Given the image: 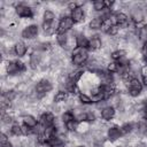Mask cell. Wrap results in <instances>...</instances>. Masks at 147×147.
Masks as SVG:
<instances>
[{
	"label": "cell",
	"mask_w": 147,
	"mask_h": 147,
	"mask_svg": "<svg viewBox=\"0 0 147 147\" xmlns=\"http://www.w3.org/2000/svg\"><path fill=\"white\" fill-rule=\"evenodd\" d=\"M76 44H77V47H79V48L88 49L90 38L84 32H77V34H76Z\"/></svg>",
	"instance_id": "5bb4252c"
},
{
	"label": "cell",
	"mask_w": 147,
	"mask_h": 147,
	"mask_svg": "<svg viewBox=\"0 0 147 147\" xmlns=\"http://www.w3.org/2000/svg\"><path fill=\"white\" fill-rule=\"evenodd\" d=\"M70 17L74 20L75 24L76 23H83L85 21V17H86V11L83 7H77L76 9L71 10Z\"/></svg>",
	"instance_id": "7c38bea8"
},
{
	"label": "cell",
	"mask_w": 147,
	"mask_h": 147,
	"mask_svg": "<svg viewBox=\"0 0 147 147\" xmlns=\"http://www.w3.org/2000/svg\"><path fill=\"white\" fill-rule=\"evenodd\" d=\"M126 54H127V52L124 51V49H115L114 52H111V54H110V59H111L113 61H116V62H117V61H119L121 59L127 56Z\"/></svg>",
	"instance_id": "44dd1931"
},
{
	"label": "cell",
	"mask_w": 147,
	"mask_h": 147,
	"mask_svg": "<svg viewBox=\"0 0 147 147\" xmlns=\"http://www.w3.org/2000/svg\"><path fill=\"white\" fill-rule=\"evenodd\" d=\"M55 39H56L57 46H60L61 48L64 49V47H65V46L68 45V42H69V33H56Z\"/></svg>",
	"instance_id": "ac0fdd59"
},
{
	"label": "cell",
	"mask_w": 147,
	"mask_h": 147,
	"mask_svg": "<svg viewBox=\"0 0 147 147\" xmlns=\"http://www.w3.org/2000/svg\"><path fill=\"white\" fill-rule=\"evenodd\" d=\"M42 56H44V53L39 51H32V53L29 56V67L31 70L33 71L39 70V67L42 61Z\"/></svg>",
	"instance_id": "52a82bcc"
},
{
	"label": "cell",
	"mask_w": 147,
	"mask_h": 147,
	"mask_svg": "<svg viewBox=\"0 0 147 147\" xmlns=\"http://www.w3.org/2000/svg\"><path fill=\"white\" fill-rule=\"evenodd\" d=\"M141 76H147V65H142V68H141Z\"/></svg>",
	"instance_id": "1f68e13d"
},
{
	"label": "cell",
	"mask_w": 147,
	"mask_h": 147,
	"mask_svg": "<svg viewBox=\"0 0 147 147\" xmlns=\"http://www.w3.org/2000/svg\"><path fill=\"white\" fill-rule=\"evenodd\" d=\"M28 44H25L23 40H18L14 44V49H15V53H16V56L20 59V57H24L28 53Z\"/></svg>",
	"instance_id": "4fadbf2b"
},
{
	"label": "cell",
	"mask_w": 147,
	"mask_h": 147,
	"mask_svg": "<svg viewBox=\"0 0 147 147\" xmlns=\"http://www.w3.org/2000/svg\"><path fill=\"white\" fill-rule=\"evenodd\" d=\"M53 90V83L48 78H41L34 84V92L38 96V99L41 101L49 92Z\"/></svg>",
	"instance_id": "6da1fadb"
},
{
	"label": "cell",
	"mask_w": 147,
	"mask_h": 147,
	"mask_svg": "<svg viewBox=\"0 0 147 147\" xmlns=\"http://www.w3.org/2000/svg\"><path fill=\"white\" fill-rule=\"evenodd\" d=\"M116 147H124V146H116Z\"/></svg>",
	"instance_id": "8d00e7d4"
},
{
	"label": "cell",
	"mask_w": 147,
	"mask_h": 147,
	"mask_svg": "<svg viewBox=\"0 0 147 147\" xmlns=\"http://www.w3.org/2000/svg\"><path fill=\"white\" fill-rule=\"evenodd\" d=\"M90 59V54H88V51L87 49H83V48H75L72 52H71V57H70V61L71 63L75 65V67H82V65H85L87 63Z\"/></svg>",
	"instance_id": "7a4b0ae2"
},
{
	"label": "cell",
	"mask_w": 147,
	"mask_h": 147,
	"mask_svg": "<svg viewBox=\"0 0 147 147\" xmlns=\"http://www.w3.org/2000/svg\"><path fill=\"white\" fill-rule=\"evenodd\" d=\"M141 115H142V118L147 119V110H144V111L141 113Z\"/></svg>",
	"instance_id": "836d02e7"
},
{
	"label": "cell",
	"mask_w": 147,
	"mask_h": 147,
	"mask_svg": "<svg viewBox=\"0 0 147 147\" xmlns=\"http://www.w3.org/2000/svg\"><path fill=\"white\" fill-rule=\"evenodd\" d=\"M138 133L141 136V137H145L147 134V119L145 118H141L138 121V129H137Z\"/></svg>",
	"instance_id": "7402d4cb"
},
{
	"label": "cell",
	"mask_w": 147,
	"mask_h": 147,
	"mask_svg": "<svg viewBox=\"0 0 147 147\" xmlns=\"http://www.w3.org/2000/svg\"><path fill=\"white\" fill-rule=\"evenodd\" d=\"M21 119H22L23 124H25L26 126L32 127V129L36 127L38 125V123H39V121L36 118V116H33L31 114H24V115H22L21 116Z\"/></svg>",
	"instance_id": "9a60e30c"
},
{
	"label": "cell",
	"mask_w": 147,
	"mask_h": 147,
	"mask_svg": "<svg viewBox=\"0 0 147 147\" xmlns=\"http://www.w3.org/2000/svg\"><path fill=\"white\" fill-rule=\"evenodd\" d=\"M56 21V15L51 9H45L42 13V22L46 23H54Z\"/></svg>",
	"instance_id": "d6986e66"
},
{
	"label": "cell",
	"mask_w": 147,
	"mask_h": 147,
	"mask_svg": "<svg viewBox=\"0 0 147 147\" xmlns=\"http://www.w3.org/2000/svg\"><path fill=\"white\" fill-rule=\"evenodd\" d=\"M75 147H86L85 145H77V146H75Z\"/></svg>",
	"instance_id": "e575fe53"
},
{
	"label": "cell",
	"mask_w": 147,
	"mask_h": 147,
	"mask_svg": "<svg viewBox=\"0 0 147 147\" xmlns=\"http://www.w3.org/2000/svg\"><path fill=\"white\" fill-rule=\"evenodd\" d=\"M90 131H91V123H88V122H78V126H77L76 132L85 136Z\"/></svg>",
	"instance_id": "ffe728a7"
},
{
	"label": "cell",
	"mask_w": 147,
	"mask_h": 147,
	"mask_svg": "<svg viewBox=\"0 0 147 147\" xmlns=\"http://www.w3.org/2000/svg\"><path fill=\"white\" fill-rule=\"evenodd\" d=\"M14 10H15V14L21 17V18H25V20H31L32 17H34V11H33V8L28 6L25 2H21V3H17L15 7H14Z\"/></svg>",
	"instance_id": "3957f363"
},
{
	"label": "cell",
	"mask_w": 147,
	"mask_h": 147,
	"mask_svg": "<svg viewBox=\"0 0 147 147\" xmlns=\"http://www.w3.org/2000/svg\"><path fill=\"white\" fill-rule=\"evenodd\" d=\"M38 33H39V28H38V24H29L23 28V30L21 31V37L25 40H29V41H32L34 39H37L38 37Z\"/></svg>",
	"instance_id": "277c9868"
},
{
	"label": "cell",
	"mask_w": 147,
	"mask_h": 147,
	"mask_svg": "<svg viewBox=\"0 0 147 147\" xmlns=\"http://www.w3.org/2000/svg\"><path fill=\"white\" fill-rule=\"evenodd\" d=\"M92 8L95 13H100L102 11L103 9H106V6H105V1H101V0H98V1H93L92 2Z\"/></svg>",
	"instance_id": "f1b7e54d"
},
{
	"label": "cell",
	"mask_w": 147,
	"mask_h": 147,
	"mask_svg": "<svg viewBox=\"0 0 147 147\" xmlns=\"http://www.w3.org/2000/svg\"><path fill=\"white\" fill-rule=\"evenodd\" d=\"M137 34H138V37H139V40H140L142 44L147 42V24H144L142 26L138 28Z\"/></svg>",
	"instance_id": "603a6c76"
},
{
	"label": "cell",
	"mask_w": 147,
	"mask_h": 147,
	"mask_svg": "<svg viewBox=\"0 0 147 147\" xmlns=\"http://www.w3.org/2000/svg\"><path fill=\"white\" fill-rule=\"evenodd\" d=\"M77 98H78V100H79V102H80L82 105L90 106V105L93 103V100H92L91 95H87V94H85V93H82V92H80V93L77 95Z\"/></svg>",
	"instance_id": "484cf974"
},
{
	"label": "cell",
	"mask_w": 147,
	"mask_h": 147,
	"mask_svg": "<svg viewBox=\"0 0 147 147\" xmlns=\"http://www.w3.org/2000/svg\"><path fill=\"white\" fill-rule=\"evenodd\" d=\"M113 25H114V24H113V22H111V20H110V18H105V20H103V22H102V25H101L100 31H101L102 33L108 34V32H109V30L111 29V26H113Z\"/></svg>",
	"instance_id": "4316f807"
},
{
	"label": "cell",
	"mask_w": 147,
	"mask_h": 147,
	"mask_svg": "<svg viewBox=\"0 0 147 147\" xmlns=\"http://www.w3.org/2000/svg\"><path fill=\"white\" fill-rule=\"evenodd\" d=\"M77 126H78V122H77L76 119L65 123V129H67V131H68L69 133L76 132V131H77Z\"/></svg>",
	"instance_id": "4dcf8cb0"
},
{
	"label": "cell",
	"mask_w": 147,
	"mask_h": 147,
	"mask_svg": "<svg viewBox=\"0 0 147 147\" xmlns=\"http://www.w3.org/2000/svg\"><path fill=\"white\" fill-rule=\"evenodd\" d=\"M103 47V41L102 39L99 37V34L94 33L91 36L90 38V44H88V49L90 52H93V53H96V52H100Z\"/></svg>",
	"instance_id": "ba28073f"
},
{
	"label": "cell",
	"mask_w": 147,
	"mask_h": 147,
	"mask_svg": "<svg viewBox=\"0 0 147 147\" xmlns=\"http://www.w3.org/2000/svg\"><path fill=\"white\" fill-rule=\"evenodd\" d=\"M102 22H103V18H101L99 16H92V18L88 22V29L92 30V31L100 30L101 25H102Z\"/></svg>",
	"instance_id": "e0dca14e"
},
{
	"label": "cell",
	"mask_w": 147,
	"mask_h": 147,
	"mask_svg": "<svg viewBox=\"0 0 147 147\" xmlns=\"http://www.w3.org/2000/svg\"><path fill=\"white\" fill-rule=\"evenodd\" d=\"M61 119H62L64 123H68V122L74 121V119H76V118H75V115H74L72 110H64V111H62V114H61Z\"/></svg>",
	"instance_id": "83f0119b"
},
{
	"label": "cell",
	"mask_w": 147,
	"mask_h": 147,
	"mask_svg": "<svg viewBox=\"0 0 147 147\" xmlns=\"http://www.w3.org/2000/svg\"><path fill=\"white\" fill-rule=\"evenodd\" d=\"M122 138V132H121V127L115 124L108 127L107 130V140H109L110 142H116Z\"/></svg>",
	"instance_id": "30bf717a"
},
{
	"label": "cell",
	"mask_w": 147,
	"mask_h": 147,
	"mask_svg": "<svg viewBox=\"0 0 147 147\" xmlns=\"http://www.w3.org/2000/svg\"><path fill=\"white\" fill-rule=\"evenodd\" d=\"M141 83L145 87H147V76H142V79H141Z\"/></svg>",
	"instance_id": "d6a6232c"
},
{
	"label": "cell",
	"mask_w": 147,
	"mask_h": 147,
	"mask_svg": "<svg viewBox=\"0 0 147 147\" xmlns=\"http://www.w3.org/2000/svg\"><path fill=\"white\" fill-rule=\"evenodd\" d=\"M74 25H75V22L70 16H67L64 18H60L56 33H68L74 29Z\"/></svg>",
	"instance_id": "8992f818"
},
{
	"label": "cell",
	"mask_w": 147,
	"mask_h": 147,
	"mask_svg": "<svg viewBox=\"0 0 147 147\" xmlns=\"http://www.w3.org/2000/svg\"><path fill=\"white\" fill-rule=\"evenodd\" d=\"M55 119H56V116H55L52 111H49V110L44 111V113L40 114V116H39V123L42 124V125L46 126V127L54 126Z\"/></svg>",
	"instance_id": "9c48e42d"
},
{
	"label": "cell",
	"mask_w": 147,
	"mask_h": 147,
	"mask_svg": "<svg viewBox=\"0 0 147 147\" xmlns=\"http://www.w3.org/2000/svg\"><path fill=\"white\" fill-rule=\"evenodd\" d=\"M106 70L110 74H117L118 72V63L116 61H110L107 63Z\"/></svg>",
	"instance_id": "f546056e"
},
{
	"label": "cell",
	"mask_w": 147,
	"mask_h": 147,
	"mask_svg": "<svg viewBox=\"0 0 147 147\" xmlns=\"http://www.w3.org/2000/svg\"><path fill=\"white\" fill-rule=\"evenodd\" d=\"M142 83L139 78H132L127 86V93L131 98H138L142 93Z\"/></svg>",
	"instance_id": "5b68a950"
},
{
	"label": "cell",
	"mask_w": 147,
	"mask_h": 147,
	"mask_svg": "<svg viewBox=\"0 0 147 147\" xmlns=\"http://www.w3.org/2000/svg\"><path fill=\"white\" fill-rule=\"evenodd\" d=\"M100 117L103 122H110L116 117V108L111 105H108L100 111Z\"/></svg>",
	"instance_id": "8fae6325"
},
{
	"label": "cell",
	"mask_w": 147,
	"mask_h": 147,
	"mask_svg": "<svg viewBox=\"0 0 147 147\" xmlns=\"http://www.w3.org/2000/svg\"><path fill=\"white\" fill-rule=\"evenodd\" d=\"M14 121H15V117H14V115H13L11 113H9V111L3 113V114L1 115V122H2V124H5V125H11V124H14Z\"/></svg>",
	"instance_id": "d4e9b609"
},
{
	"label": "cell",
	"mask_w": 147,
	"mask_h": 147,
	"mask_svg": "<svg viewBox=\"0 0 147 147\" xmlns=\"http://www.w3.org/2000/svg\"><path fill=\"white\" fill-rule=\"evenodd\" d=\"M70 93H68L67 91H59L53 98V102L54 103H59V105H63V103H65L67 101H68V99L70 98Z\"/></svg>",
	"instance_id": "2e32d148"
},
{
	"label": "cell",
	"mask_w": 147,
	"mask_h": 147,
	"mask_svg": "<svg viewBox=\"0 0 147 147\" xmlns=\"http://www.w3.org/2000/svg\"><path fill=\"white\" fill-rule=\"evenodd\" d=\"M125 147H133V146H132V145H126Z\"/></svg>",
	"instance_id": "d590c367"
},
{
	"label": "cell",
	"mask_w": 147,
	"mask_h": 147,
	"mask_svg": "<svg viewBox=\"0 0 147 147\" xmlns=\"http://www.w3.org/2000/svg\"><path fill=\"white\" fill-rule=\"evenodd\" d=\"M9 134H10L11 137H23V134H22V129H21V124H20V123H16V122H15L14 124H11Z\"/></svg>",
	"instance_id": "cb8c5ba5"
}]
</instances>
